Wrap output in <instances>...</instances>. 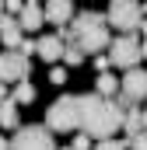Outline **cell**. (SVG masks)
<instances>
[{
    "label": "cell",
    "mask_w": 147,
    "mask_h": 150,
    "mask_svg": "<svg viewBox=\"0 0 147 150\" xmlns=\"http://www.w3.org/2000/svg\"><path fill=\"white\" fill-rule=\"evenodd\" d=\"M109 67H112V63H109V56H105V52H98V56H95V70H98V74H105Z\"/></svg>",
    "instance_id": "cell-23"
},
{
    "label": "cell",
    "mask_w": 147,
    "mask_h": 150,
    "mask_svg": "<svg viewBox=\"0 0 147 150\" xmlns=\"http://www.w3.org/2000/svg\"><path fill=\"white\" fill-rule=\"evenodd\" d=\"M91 150H126V143H119L116 136H109V140H98Z\"/></svg>",
    "instance_id": "cell-18"
},
{
    "label": "cell",
    "mask_w": 147,
    "mask_h": 150,
    "mask_svg": "<svg viewBox=\"0 0 147 150\" xmlns=\"http://www.w3.org/2000/svg\"><path fill=\"white\" fill-rule=\"evenodd\" d=\"M11 150H56V147H53V133L46 126H21L11 140Z\"/></svg>",
    "instance_id": "cell-6"
},
{
    "label": "cell",
    "mask_w": 147,
    "mask_h": 150,
    "mask_svg": "<svg viewBox=\"0 0 147 150\" xmlns=\"http://www.w3.org/2000/svg\"><path fill=\"white\" fill-rule=\"evenodd\" d=\"M0 80L4 84L28 80V56H21L18 49H4L0 52Z\"/></svg>",
    "instance_id": "cell-8"
},
{
    "label": "cell",
    "mask_w": 147,
    "mask_h": 150,
    "mask_svg": "<svg viewBox=\"0 0 147 150\" xmlns=\"http://www.w3.org/2000/svg\"><path fill=\"white\" fill-rule=\"evenodd\" d=\"M77 105H81V126L77 129L88 133L91 140H109L112 133H119L126 112H119L112 98H102L98 91H88V94L77 98Z\"/></svg>",
    "instance_id": "cell-1"
},
{
    "label": "cell",
    "mask_w": 147,
    "mask_h": 150,
    "mask_svg": "<svg viewBox=\"0 0 147 150\" xmlns=\"http://www.w3.org/2000/svg\"><path fill=\"white\" fill-rule=\"evenodd\" d=\"M4 98H7V84L0 80V101H4Z\"/></svg>",
    "instance_id": "cell-26"
},
{
    "label": "cell",
    "mask_w": 147,
    "mask_h": 150,
    "mask_svg": "<svg viewBox=\"0 0 147 150\" xmlns=\"http://www.w3.org/2000/svg\"><path fill=\"white\" fill-rule=\"evenodd\" d=\"M60 150H74V147H60Z\"/></svg>",
    "instance_id": "cell-30"
},
{
    "label": "cell",
    "mask_w": 147,
    "mask_h": 150,
    "mask_svg": "<svg viewBox=\"0 0 147 150\" xmlns=\"http://www.w3.org/2000/svg\"><path fill=\"white\" fill-rule=\"evenodd\" d=\"M21 7H25L21 0H4V11H7L11 18H18V14H21Z\"/></svg>",
    "instance_id": "cell-22"
},
{
    "label": "cell",
    "mask_w": 147,
    "mask_h": 150,
    "mask_svg": "<svg viewBox=\"0 0 147 150\" xmlns=\"http://www.w3.org/2000/svg\"><path fill=\"white\" fill-rule=\"evenodd\" d=\"M137 32H144V38H147V18L140 21V28H137Z\"/></svg>",
    "instance_id": "cell-28"
},
{
    "label": "cell",
    "mask_w": 147,
    "mask_h": 150,
    "mask_svg": "<svg viewBox=\"0 0 147 150\" xmlns=\"http://www.w3.org/2000/svg\"><path fill=\"white\" fill-rule=\"evenodd\" d=\"M126 150H147V129L140 136H133V140H126Z\"/></svg>",
    "instance_id": "cell-21"
},
{
    "label": "cell",
    "mask_w": 147,
    "mask_h": 150,
    "mask_svg": "<svg viewBox=\"0 0 147 150\" xmlns=\"http://www.w3.org/2000/svg\"><path fill=\"white\" fill-rule=\"evenodd\" d=\"M119 129H123L130 140H133V136H140V133H144V108H137V105H133V108H126L123 126H119Z\"/></svg>",
    "instance_id": "cell-13"
},
{
    "label": "cell",
    "mask_w": 147,
    "mask_h": 150,
    "mask_svg": "<svg viewBox=\"0 0 147 150\" xmlns=\"http://www.w3.org/2000/svg\"><path fill=\"white\" fill-rule=\"evenodd\" d=\"M67 80H70V77H67V67H53V70H49V84L60 87V84H67Z\"/></svg>",
    "instance_id": "cell-19"
},
{
    "label": "cell",
    "mask_w": 147,
    "mask_h": 150,
    "mask_svg": "<svg viewBox=\"0 0 147 150\" xmlns=\"http://www.w3.org/2000/svg\"><path fill=\"white\" fill-rule=\"evenodd\" d=\"M35 4H46V0H35Z\"/></svg>",
    "instance_id": "cell-31"
},
{
    "label": "cell",
    "mask_w": 147,
    "mask_h": 150,
    "mask_svg": "<svg viewBox=\"0 0 147 150\" xmlns=\"http://www.w3.org/2000/svg\"><path fill=\"white\" fill-rule=\"evenodd\" d=\"M67 32L77 38V45L84 49V56H98V52H105L109 49V21H105V14H98V11H84V14H74L70 25H67Z\"/></svg>",
    "instance_id": "cell-2"
},
{
    "label": "cell",
    "mask_w": 147,
    "mask_h": 150,
    "mask_svg": "<svg viewBox=\"0 0 147 150\" xmlns=\"http://www.w3.org/2000/svg\"><path fill=\"white\" fill-rule=\"evenodd\" d=\"M77 126H81L77 94H60V98L46 108V129H49V133H77Z\"/></svg>",
    "instance_id": "cell-3"
},
{
    "label": "cell",
    "mask_w": 147,
    "mask_h": 150,
    "mask_svg": "<svg viewBox=\"0 0 147 150\" xmlns=\"http://www.w3.org/2000/svg\"><path fill=\"white\" fill-rule=\"evenodd\" d=\"M0 126H4V129H18V105H14L11 98L0 101Z\"/></svg>",
    "instance_id": "cell-15"
},
{
    "label": "cell",
    "mask_w": 147,
    "mask_h": 150,
    "mask_svg": "<svg viewBox=\"0 0 147 150\" xmlns=\"http://www.w3.org/2000/svg\"><path fill=\"white\" fill-rule=\"evenodd\" d=\"M105 21L116 25L123 35H137V28H140V21H144V11H140L137 0H109Z\"/></svg>",
    "instance_id": "cell-4"
},
{
    "label": "cell",
    "mask_w": 147,
    "mask_h": 150,
    "mask_svg": "<svg viewBox=\"0 0 147 150\" xmlns=\"http://www.w3.org/2000/svg\"><path fill=\"white\" fill-rule=\"evenodd\" d=\"M95 91H98L102 98H116V94H119V77H112L109 70L98 74V87H95Z\"/></svg>",
    "instance_id": "cell-17"
},
{
    "label": "cell",
    "mask_w": 147,
    "mask_h": 150,
    "mask_svg": "<svg viewBox=\"0 0 147 150\" xmlns=\"http://www.w3.org/2000/svg\"><path fill=\"white\" fill-rule=\"evenodd\" d=\"M144 129H147V108H144Z\"/></svg>",
    "instance_id": "cell-29"
},
{
    "label": "cell",
    "mask_w": 147,
    "mask_h": 150,
    "mask_svg": "<svg viewBox=\"0 0 147 150\" xmlns=\"http://www.w3.org/2000/svg\"><path fill=\"white\" fill-rule=\"evenodd\" d=\"M42 18L49 25H56V28H67V21L74 18V0H46Z\"/></svg>",
    "instance_id": "cell-9"
},
{
    "label": "cell",
    "mask_w": 147,
    "mask_h": 150,
    "mask_svg": "<svg viewBox=\"0 0 147 150\" xmlns=\"http://www.w3.org/2000/svg\"><path fill=\"white\" fill-rule=\"evenodd\" d=\"M32 49H35V38H21L18 52H21V56H32Z\"/></svg>",
    "instance_id": "cell-24"
},
{
    "label": "cell",
    "mask_w": 147,
    "mask_h": 150,
    "mask_svg": "<svg viewBox=\"0 0 147 150\" xmlns=\"http://www.w3.org/2000/svg\"><path fill=\"white\" fill-rule=\"evenodd\" d=\"M0 7H4V0H0Z\"/></svg>",
    "instance_id": "cell-32"
},
{
    "label": "cell",
    "mask_w": 147,
    "mask_h": 150,
    "mask_svg": "<svg viewBox=\"0 0 147 150\" xmlns=\"http://www.w3.org/2000/svg\"><path fill=\"white\" fill-rule=\"evenodd\" d=\"M140 59H147V38L140 42Z\"/></svg>",
    "instance_id": "cell-25"
},
{
    "label": "cell",
    "mask_w": 147,
    "mask_h": 150,
    "mask_svg": "<svg viewBox=\"0 0 147 150\" xmlns=\"http://www.w3.org/2000/svg\"><path fill=\"white\" fill-rule=\"evenodd\" d=\"M35 94H39V91H35V84H32V80H18V84H14L11 101L21 108V105H32V101H35Z\"/></svg>",
    "instance_id": "cell-14"
},
{
    "label": "cell",
    "mask_w": 147,
    "mask_h": 150,
    "mask_svg": "<svg viewBox=\"0 0 147 150\" xmlns=\"http://www.w3.org/2000/svg\"><path fill=\"white\" fill-rule=\"evenodd\" d=\"M21 25H18V18H11V14H0V42H4V49H18L21 45Z\"/></svg>",
    "instance_id": "cell-10"
},
{
    "label": "cell",
    "mask_w": 147,
    "mask_h": 150,
    "mask_svg": "<svg viewBox=\"0 0 147 150\" xmlns=\"http://www.w3.org/2000/svg\"><path fill=\"white\" fill-rule=\"evenodd\" d=\"M91 147H95V140H91L88 133H77V136H74V150H91Z\"/></svg>",
    "instance_id": "cell-20"
},
{
    "label": "cell",
    "mask_w": 147,
    "mask_h": 150,
    "mask_svg": "<svg viewBox=\"0 0 147 150\" xmlns=\"http://www.w3.org/2000/svg\"><path fill=\"white\" fill-rule=\"evenodd\" d=\"M119 98L130 101V105H140L147 98V74L140 67H130L126 77H119Z\"/></svg>",
    "instance_id": "cell-7"
},
{
    "label": "cell",
    "mask_w": 147,
    "mask_h": 150,
    "mask_svg": "<svg viewBox=\"0 0 147 150\" xmlns=\"http://www.w3.org/2000/svg\"><path fill=\"white\" fill-rule=\"evenodd\" d=\"M144 101H147V98H144Z\"/></svg>",
    "instance_id": "cell-34"
},
{
    "label": "cell",
    "mask_w": 147,
    "mask_h": 150,
    "mask_svg": "<svg viewBox=\"0 0 147 150\" xmlns=\"http://www.w3.org/2000/svg\"><path fill=\"white\" fill-rule=\"evenodd\" d=\"M60 59H63L67 67H81L88 56H84V49H81V45H77V38H74V42H63V56H60Z\"/></svg>",
    "instance_id": "cell-16"
},
{
    "label": "cell",
    "mask_w": 147,
    "mask_h": 150,
    "mask_svg": "<svg viewBox=\"0 0 147 150\" xmlns=\"http://www.w3.org/2000/svg\"><path fill=\"white\" fill-rule=\"evenodd\" d=\"M0 150H11V140H4V136H0Z\"/></svg>",
    "instance_id": "cell-27"
},
{
    "label": "cell",
    "mask_w": 147,
    "mask_h": 150,
    "mask_svg": "<svg viewBox=\"0 0 147 150\" xmlns=\"http://www.w3.org/2000/svg\"><path fill=\"white\" fill-rule=\"evenodd\" d=\"M105 56H109L112 67H119V70L140 67V38H137V35H119V38H112L109 49H105Z\"/></svg>",
    "instance_id": "cell-5"
},
{
    "label": "cell",
    "mask_w": 147,
    "mask_h": 150,
    "mask_svg": "<svg viewBox=\"0 0 147 150\" xmlns=\"http://www.w3.org/2000/svg\"><path fill=\"white\" fill-rule=\"evenodd\" d=\"M137 4H140V0H137Z\"/></svg>",
    "instance_id": "cell-33"
},
{
    "label": "cell",
    "mask_w": 147,
    "mask_h": 150,
    "mask_svg": "<svg viewBox=\"0 0 147 150\" xmlns=\"http://www.w3.org/2000/svg\"><path fill=\"white\" fill-rule=\"evenodd\" d=\"M35 52L46 59V63H60V56H63V38H60V35H42V38H35Z\"/></svg>",
    "instance_id": "cell-11"
},
{
    "label": "cell",
    "mask_w": 147,
    "mask_h": 150,
    "mask_svg": "<svg viewBox=\"0 0 147 150\" xmlns=\"http://www.w3.org/2000/svg\"><path fill=\"white\" fill-rule=\"evenodd\" d=\"M18 25H21V32H39V28L46 25V18H42V7H39L35 0L21 7V14H18Z\"/></svg>",
    "instance_id": "cell-12"
}]
</instances>
